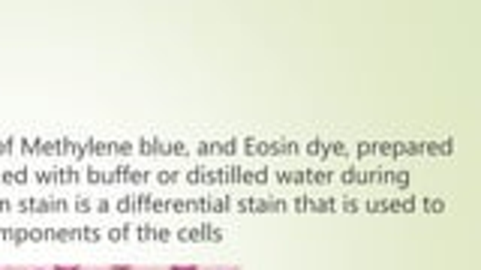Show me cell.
Returning <instances> with one entry per match:
<instances>
[{
  "instance_id": "6da1fadb",
  "label": "cell",
  "mask_w": 481,
  "mask_h": 270,
  "mask_svg": "<svg viewBox=\"0 0 481 270\" xmlns=\"http://www.w3.org/2000/svg\"><path fill=\"white\" fill-rule=\"evenodd\" d=\"M172 270H196V267H172Z\"/></svg>"
}]
</instances>
